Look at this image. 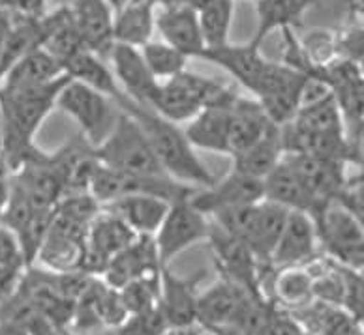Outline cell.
<instances>
[{
    "instance_id": "cell-32",
    "label": "cell",
    "mask_w": 364,
    "mask_h": 335,
    "mask_svg": "<svg viewBox=\"0 0 364 335\" xmlns=\"http://www.w3.org/2000/svg\"><path fill=\"white\" fill-rule=\"evenodd\" d=\"M233 16L235 0H216L201 11H198L205 49H216V47L229 43Z\"/></svg>"
},
{
    "instance_id": "cell-23",
    "label": "cell",
    "mask_w": 364,
    "mask_h": 335,
    "mask_svg": "<svg viewBox=\"0 0 364 335\" xmlns=\"http://www.w3.org/2000/svg\"><path fill=\"white\" fill-rule=\"evenodd\" d=\"M272 122L267 119L265 111L257 104V99L239 98L231 107V128H229V155L240 154L246 148L255 145L263 135L272 128Z\"/></svg>"
},
{
    "instance_id": "cell-4",
    "label": "cell",
    "mask_w": 364,
    "mask_h": 335,
    "mask_svg": "<svg viewBox=\"0 0 364 335\" xmlns=\"http://www.w3.org/2000/svg\"><path fill=\"white\" fill-rule=\"evenodd\" d=\"M193 191L196 187L178 184V182L171 180L169 176L126 175V172L107 169L100 163L94 170L89 187V193L100 204H109L117 199L130 195H154L173 202L178 199H186Z\"/></svg>"
},
{
    "instance_id": "cell-39",
    "label": "cell",
    "mask_w": 364,
    "mask_h": 335,
    "mask_svg": "<svg viewBox=\"0 0 364 335\" xmlns=\"http://www.w3.org/2000/svg\"><path fill=\"white\" fill-rule=\"evenodd\" d=\"M0 10L17 17L46 16V0H0Z\"/></svg>"
},
{
    "instance_id": "cell-48",
    "label": "cell",
    "mask_w": 364,
    "mask_h": 335,
    "mask_svg": "<svg viewBox=\"0 0 364 335\" xmlns=\"http://www.w3.org/2000/svg\"><path fill=\"white\" fill-rule=\"evenodd\" d=\"M0 170H4V172H10V175H11L10 167H8V161H6V158H4V145H2V135H0Z\"/></svg>"
},
{
    "instance_id": "cell-55",
    "label": "cell",
    "mask_w": 364,
    "mask_h": 335,
    "mask_svg": "<svg viewBox=\"0 0 364 335\" xmlns=\"http://www.w3.org/2000/svg\"><path fill=\"white\" fill-rule=\"evenodd\" d=\"M360 225H363V227H364V221H360Z\"/></svg>"
},
{
    "instance_id": "cell-34",
    "label": "cell",
    "mask_w": 364,
    "mask_h": 335,
    "mask_svg": "<svg viewBox=\"0 0 364 335\" xmlns=\"http://www.w3.org/2000/svg\"><path fill=\"white\" fill-rule=\"evenodd\" d=\"M276 296L287 305H304L314 298V275L302 266L280 268L274 281Z\"/></svg>"
},
{
    "instance_id": "cell-51",
    "label": "cell",
    "mask_w": 364,
    "mask_h": 335,
    "mask_svg": "<svg viewBox=\"0 0 364 335\" xmlns=\"http://www.w3.org/2000/svg\"><path fill=\"white\" fill-rule=\"evenodd\" d=\"M60 335H79L77 331H70V330H63L60 331Z\"/></svg>"
},
{
    "instance_id": "cell-19",
    "label": "cell",
    "mask_w": 364,
    "mask_h": 335,
    "mask_svg": "<svg viewBox=\"0 0 364 335\" xmlns=\"http://www.w3.org/2000/svg\"><path fill=\"white\" fill-rule=\"evenodd\" d=\"M156 31L160 32L161 42L175 47L188 58H199L205 51L198 11H193L190 6L161 10L156 16Z\"/></svg>"
},
{
    "instance_id": "cell-13",
    "label": "cell",
    "mask_w": 364,
    "mask_h": 335,
    "mask_svg": "<svg viewBox=\"0 0 364 335\" xmlns=\"http://www.w3.org/2000/svg\"><path fill=\"white\" fill-rule=\"evenodd\" d=\"M161 268L164 266L158 257L154 238L137 236L128 248L111 258L102 273V279L111 289L119 290L139 278L158 275Z\"/></svg>"
},
{
    "instance_id": "cell-8",
    "label": "cell",
    "mask_w": 364,
    "mask_h": 335,
    "mask_svg": "<svg viewBox=\"0 0 364 335\" xmlns=\"http://www.w3.org/2000/svg\"><path fill=\"white\" fill-rule=\"evenodd\" d=\"M319 242L346 268H364V227L340 202H331L316 219Z\"/></svg>"
},
{
    "instance_id": "cell-27",
    "label": "cell",
    "mask_w": 364,
    "mask_h": 335,
    "mask_svg": "<svg viewBox=\"0 0 364 335\" xmlns=\"http://www.w3.org/2000/svg\"><path fill=\"white\" fill-rule=\"evenodd\" d=\"M289 210L276 202L263 201L257 204V217H255L254 231L248 240V248L254 251L261 264H271L272 253L280 242V236L286 229Z\"/></svg>"
},
{
    "instance_id": "cell-22",
    "label": "cell",
    "mask_w": 364,
    "mask_h": 335,
    "mask_svg": "<svg viewBox=\"0 0 364 335\" xmlns=\"http://www.w3.org/2000/svg\"><path fill=\"white\" fill-rule=\"evenodd\" d=\"M233 104L228 107L203 109L198 116L188 122L184 133L193 148L229 155V128Z\"/></svg>"
},
{
    "instance_id": "cell-12",
    "label": "cell",
    "mask_w": 364,
    "mask_h": 335,
    "mask_svg": "<svg viewBox=\"0 0 364 335\" xmlns=\"http://www.w3.org/2000/svg\"><path fill=\"white\" fill-rule=\"evenodd\" d=\"M205 272L193 278H178L164 266L160 270V309L169 328L198 326V285L203 281Z\"/></svg>"
},
{
    "instance_id": "cell-20",
    "label": "cell",
    "mask_w": 364,
    "mask_h": 335,
    "mask_svg": "<svg viewBox=\"0 0 364 335\" xmlns=\"http://www.w3.org/2000/svg\"><path fill=\"white\" fill-rule=\"evenodd\" d=\"M171 202L154 195H130L104 204V210L111 212L136 232L137 236H151L158 232L167 216Z\"/></svg>"
},
{
    "instance_id": "cell-37",
    "label": "cell",
    "mask_w": 364,
    "mask_h": 335,
    "mask_svg": "<svg viewBox=\"0 0 364 335\" xmlns=\"http://www.w3.org/2000/svg\"><path fill=\"white\" fill-rule=\"evenodd\" d=\"M167 330L171 328L167 324L160 305H156L152 309L128 314V319L119 328H114V335H166Z\"/></svg>"
},
{
    "instance_id": "cell-42",
    "label": "cell",
    "mask_w": 364,
    "mask_h": 335,
    "mask_svg": "<svg viewBox=\"0 0 364 335\" xmlns=\"http://www.w3.org/2000/svg\"><path fill=\"white\" fill-rule=\"evenodd\" d=\"M0 335H31V331L19 320L0 317Z\"/></svg>"
},
{
    "instance_id": "cell-21",
    "label": "cell",
    "mask_w": 364,
    "mask_h": 335,
    "mask_svg": "<svg viewBox=\"0 0 364 335\" xmlns=\"http://www.w3.org/2000/svg\"><path fill=\"white\" fill-rule=\"evenodd\" d=\"M156 31V6L152 0H128L114 11V43L141 49Z\"/></svg>"
},
{
    "instance_id": "cell-52",
    "label": "cell",
    "mask_w": 364,
    "mask_h": 335,
    "mask_svg": "<svg viewBox=\"0 0 364 335\" xmlns=\"http://www.w3.org/2000/svg\"><path fill=\"white\" fill-rule=\"evenodd\" d=\"M359 66H360V72H363V75H364V60L359 64Z\"/></svg>"
},
{
    "instance_id": "cell-31",
    "label": "cell",
    "mask_w": 364,
    "mask_h": 335,
    "mask_svg": "<svg viewBox=\"0 0 364 335\" xmlns=\"http://www.w3.org/2000/svg\"><path fill=\"white\" fill-rule=\"evenodd\" d=\"M289 124L314 133H343V116L334 94H328L327 98L299 109V113Z\"/></svg>"
},
{
    "instance_id": "cell-26",
    "label": "cell",
    "mask_w": 364,
    "mask_h": 335,
    "mask_svg": "<svg viewBox=\"0 0 364 335\" xmlns=\"http://www.w3.org/2000/svg\"><path fill=\"white\" fill-rule=\"evenodd\" d=\"M63 75H66L63 64L58 62L53 55H49L46 49L38 47V49L28 53L26 57H23L10 72L6 73L0 88L17 90V88L42 87V84L51 83V81H57Z\"/></svg>"
},
{
    "instance_id": "cell-56",
    "label": "cell",
    "mask_w": 364,
    "mask_h": 335,
    "mask_svg": "<svg viewBox=\"0 0 364 335\" xmlns=\"http://www.w3.org/2000/svg\"><path fill=\"white\" fill-rule=\"evenodd\" d=\"M60 2H63V4H64V0H60Z\"/></svg>"
},
{
    "instance_id": "cell-2",
    "label": "cell",
    "mask_w": 364,
    "mask_h": 335,
    "mask_svg": "<svg viewBox=\"0 0 364 335\" xmlns=\"http://www.w3.org/2000/svg\"><path fill=\"white\" fill-rule=\"evenodd\" d=\"M114 105L137 120L146 139L151 141L158 163L171 180L196 190L210 186L216 180L203 165V161L196 155V148L186 139L184 128L161 119L151 109L134 104L126 96Z\"/></svg>"
},
{
    "instance_id": "cell-38",
    "label": "cell",
    "mask_w": 364,
    "mask_h": 335,
    "mask_svg": "<svg viewBox=\"0 0 364 335\" xmlns=\"http://www.w3.org/2000/svg\"><path fill=\"white\" fill-rule=\"evenodd\" d=\"M0 268L26 270L21 242L16 232L4 225H0Z\"/></svg>"
},
{
    "instance_id": "cell-17",
    "label": "cell",
    "mask_w": 364,
    "mask_h": 335,
    "mask_svg": "<svg viewBox=\"0 0 364 335\" xmlns=\"http://www.w3.org/2000/svg\"><path fill=\"white\" fill-rule=\"evenodd\" d=\"M259 49L261 47L252 45L250 42L246 45L225 43L216 49H205L199 58L224 67L237 83L242 84L248 92H254L261 75L265 72L267 64H269V60L261 55Z\"/></svg>"
},
{
    "instance_id": "cell-29",
    "label": "cell",
    "mask_w": 364,
    "mask_h": 335,
    "mask_svg": "<svg viewBox=\"0 0 364 335\" xmlns=\"http://www.w3.org/2000/svg\"><path fill=\"white\" fill-rule=\"evenodd\" d=\"M42 17H17L14 19L10 36L0 51V83L6 73L28 53L42 47Z\"/></svg>"
},
{
    "instance_id": "cell-7",
    "label": "cell",
    "mask_w": 364,
    "mask_h": 335,
    "mask_svg": "<svg viewBox=\"0 0 364 335\" xmlns=\"http://www.w3.org/2000/svg\"><path fill=\"white\" fill-rule=\"evenodd\" d=\"M208 242L213 249L214 263L218 266L222 279L237 285L242 290L261 300V266L248 246L242 240L222 231L218 225H210Z\"/></svg>"
},
{
    "instance_id": "cell-11",
    "label": "cell",
    "mask_w": 364,
    "mask_h": 335,
    "mask_svg": "<svg viewBox=\"0 0 364 335\" xmlns=\"http://www.w3.org/2000/svg\"><path fill=\"white\" fill-rule=\"evenodd\" d=\"M257 300L237 285L220 279L207 292L199 294L198 324L218 334L233 328L245 314L248 302Z\"/></svg>"
},
{
    "instance_id": "cell-49",
    "label": "cell",
    "mask_w": 364,
    "mask_h": 335,
    "mask_svg": "<svg viewBox=\"0 0 364 335\" xmlns=\"http://www.w3.org/2000/svg\"><path fill=\"white\" fill-rule=\"evenodd\" d=\"M353 11L359 17H364V0H355L353 4Z\"/></svg>"
},
{
    "instance_id": "cell-43",
    "label": "cell",
    "mask_w": 364,
    "mask_h": 335,
    "mask_svg": "<svg viewBox=\"0 0 364 335\" xmlns=\"http://www.w3.org/2000/svg\"><path fill=\"white\" fill-rule=\"evenodd\" d=\"M10 191H11V175L0 170V219L6 210V204L10 201Z\"/></svg>"
},
{
    "instance_id": "cell-24",
    "label": "cell",
    "mask_w": 364,
    "mask_h": 335,
    "mask_svg": "<svg viewBox=\"0 0 364 335\" xmlns=\"http://www.w3.org/2000/svg\"><path fill=\"white\" fill-rule=\"evenodd\" d=\"M318 4V0H257L255 16H257V28L252 45L261 47L265 38L274 31L295 28L310 8Z\"/></svg>"
},
{
    "instance_id": "cell-54",
    "label": "cell",
    "mask_w": 364,
    "mask_h": 335,
    "mask_svg": "<svg viewBox=\"0 0 364 335\" xmlns=\"http://www.w3.org/2000/svg\"><path fill=\"white\" fill-rule=\"evenodd\" d=\"M359 272H360V275H363V278H364V268H363V270H359Z\"/></svg>"
},
{
    "instance_id": "cell-45",
    "label": "cell",
    "mask_w": 364,
    "mask_h": 335,
    "mask_svg": "<svg viewBox=\"0 0 364 335\" xmlns=\"http://www.w3.org/2000/svg\"><path fill=\"white\" fill-rule=\"evenodd\" d=\"M156 8L161 10H171V8H181V6H188L190 0H152Z\"/></svg>"
},
{
    "instance_id": "cell-6",
    "label": "cell",
    "mask_w": 364,
    "mask_h": 335,
    "mask_svg": "<svg viewBox=\"0 0 364 335\" xmlns=\"http://www.w3.org/2000/svg\"><path fill=\"white\" fill-rule=\"evenodd\" d=\"M208 231H210V223L207 221V216L193 207L190 197L173 201L166 219L154 234L161 266H167V263L177 255L207 240Z\"/></svg>"
},
{
    "instance_id": "cell-35",
    "label": "cell",
    "mask_w": 364,
    "mask_h": 335,
    "mask_svg": "<svg viewBox=\"0 0 364 335\" xmlns=\"http://www.w3.org/2000/svg\"><path fill=\"white\" fill-rule=\"evenodd\" d=\"M128 313H141L160 305V273L139 278L119 289Z\"/></svg>"
},
{
    "instance_id": "cell-41",
    "label": "cell",
    "mask_w": 364,
    "mask_h": 335,
    "mask_svg": "<svg viewBox=\"0 0 364 335\" xmlns=\"http://www.w3.org/2000/svg\"><path fill=\"white\" fill-rule=\"evenodd\" d=\"M25 270L0 268V304L10 298L21 283Z\"/></svg>"
},
{
    "instance_id": "cell-36",
    "label": "cell",
    "mask_w": 364,
    "mask_h": 335,
    "mask_svg": "<svg viewBox=\"0 0 364 335\" xmlns=\"http://www.w3.org/2000/svg\"><path fill=\"white\" fill-rule=\"evenodd\" d=\"M301 45L304 49V55L314 66V70L319 73L321 79L323 67H327L328 64L334 62L338 58V51H336V34L331 31H310L306 36L301 40Z\"/></svg>"
},
{
    "instance_id": "cell-44",
    "label": "cell",
    "mask_w": 364,
    "mask_h": 335,
    "mask_svg": "<svg viewBox=\"0 0 364 335\" xmlns=\"http://www.w3.org/2000/svg\"><path fill=\"white\" fill-rule=\"evenodd\" d=\"M14 19H16V16H11L8 11L0 10V51H2L6 40L10 36L11 26H14Z\"/></svg>"
},
{
    "instance_id": "cell-30",
    "label": "cell",
    "mask_w": 364,
    "mask_h": 335,
    "mask_svg": "<svg viewBox=\"0 0 364 335\" xmlns=\"http://www.w3.org/2000/svg\"><path fill=\"white\" fill-rule=\"evenodd\" d=\"M151 111L160 114L161 119L181 126L184 122H190L193 116H198L203 111V107L198 101V98L190 92V88L184 84L181 75H177L171 81L161 83L156 104Z\"/></svg>"
},
{
    "instance_id": "cell-33",
    "label": "cell",
    "mask_w": 364,
    "mask_h": 335,
    "mask_svg": "<svg viewBox=\"0 0 364 335\" xmlns=\"http://www.w3.org/2000/svg\"><path fill=\"white\" fill-rule=\"evenodd\" d=\"M139 51L152 75L160 83L171 81L182 72H186V64L190 60L186 55H182L175 47L167 45L166 42H154V40L141 47Z\"/></svg>"
},
{
    "instance_id": "cell-18",
    "label": "cell",
    "mask_w": 364,
    "mask_h": 335,
    "mask_svg": "<svg viewBox=\"0 0 364 335\" xmlns=\"http://www.w3.org/2000/svg\"><path fill=\"white\" fill-rule=\"evenodd\" d=\"M263 195L267 201L276 202L289 212H306L314 219H318L319 214L327 208H323L314 199L312 193L302 184L299 175L286 160H282L280 165L263 180Z\"/></svg>"
},
{
    "instance_id": "cell-46",
    "label": "cell",
    "mask_w": 364,
    "mask_h": 335,
    "mask_svg": "<svg viewBox=\"0 0 364 335\" xmlns=\"http://www.w3.org/2000/svg\"><path fill=\"white\" fill-rule=\"evenodd\" d=\"M166 335H199L198 326H190V328H171L167 330Z\"/></svg>"
},
{
    "instance_id": "cell-28",
    "label": "cell",
    "mask_w": 364,
    "mask_h": 335,
    "mask_svg": "<svg viewBox=\"0 0 364 335\" xmlns=\"http://www.w3.org/2000/svg\"><path fill=\"white\" fill-rule=\"evenodd\" d=\"M64 72L68 73L73 81L87 84V87L94 88L96 92L107 96L113 104L124 98L113 70L105 66L104 60L96 57L94 53H90L89 49H85V51L70 58L68 62L64 64Z\"/></svg>"
},
{
    "instance_id": "cell-53",
    "label": "cell",
    "mask_w": 364,
    "mask_h": 335,
    "mask_svg": "<svg viewBox=\"0 0 364 335\" xmlns=\"http://www.w3.org/2000/svg\"><path fill=\"white\" fill-rule=\"evenodd\" d=\"M47 335H60V331H53V334H47Z\"/></svg>"
},
{
    "instance_id": "cell-15",
    "label": "cell",
    "mask_w": 364,
    "mask_h": 335,
    "mask_svg": "<svg viewBox=\"0 0 364 335\" xmlns=\"http://www.w3.org/2000/svg\"><path fill=\"white\" fill-rule=\"evenodd\" d=\"M318 223L306 212H289L286 229L272 253L271 266L293 268L312 260L318 251Z\"/></svg>"
},
{
    "instance_id": "cell-5",
    "label": "cell",
    "mask_w": 364,
    "mask_h": 335,
    "mask_svg": "<svg viewBox=\"0 0 364 335\" xmlns=\"http://www.w3.org/2000/svg\"><path fill=\"white\" fill-rule=\"evenodd\" d=\"M111 104L113 101L107 96L73 79L60 90L57 99V107L63 109L64 113L77 122L83 139L92 148H96L109 135L111 128L117 122L119 113H113Z\"/></svg>"
},
{
    "instance_id": "cell-16",
    "label": "cell",
    "mask_w": 364,
    "mask_h": 335,
    "mask_svg": "<svg viewBox=\"0 0 364 335\" xmlns=\"http://www.w3.org/2000/svg\"><path fill=\"white\" fill-rule=\"evenodd\" d=\"M72 8L79 36L85 47L102 60L109 58L114 47V11L107 0H85Z\"/></svg>"
},
{
    "instance_id": "cell-50",
    "label": "cell",
    "mask_w": 364,
    "mask_h": 335,
    "mask_svg": "<svg viewBox=\"0 0 364 335\" xmlns=\"http://www.w3.org/2000/svg\"><path fill=\"white\" fill-rule=\"evenodd\" d=\"M107 2H109V6L113 8V11H119L120 8L128 2V0H107Z\"/></svg>"
},
{
    "instance_id": "cell-3",
    "label": "cell",
    "mask_w": 364,
    "mask_h": 335,
    "mask_svg": "<svg viewBox=\"0 0 364 335\" xmlns=\"http://www.w3.org/2000/svg\"><path fill=\"white\" fill-rule=\"evenodd\" d=\"M100 165L117 172L139 176H167L137 120L119 109L109 135L94 148Z\"/></svg>"
},
{
    "instance_id": "cell-47",
    "label": "cell",
    "mask_w": 364,
    "mask_h": 335,
    "mask_svg": "<svg viewBox=\"0 0 364 335\" xmlns=\"http://www.w3.org/2000/svg\"><path fill=\"white\" fill-rule=\"evenodd\" d=\"M213 2H216V0H190V2H188V6H190L193 11H201L203 8H207V6L213 4Z\"/></svg>"
},
{
    "instance_id": "cell-10",
    "label": "cell",
    "mask_w": 364,
    "mask_h": 335,
    "mask_svg": "<svg viewBox=\"0 0 364 335\" xmlns=\"http://www.w3.org/2000/svg\"><path fill=\"white\" fill-rule=\"evenodd\" d=\"M113 73L126 98L141 107L152 109L156 104L161 83L145 64L141 51L136 47L114 43L109 55Z\"/></svg>"
},
{
    "instance_id": "cell-1",
    "label": "cell",
    "mask_w": 364,
    "mask_h": 335,
    "mask_svg": "<svg viewBox=\"0 0 364 335\" xmlns=\"http://www.w3.org/2000/svg\"><path fill=\"white\" fill-rule=\"evenodd\" d=\"M70 81L72 77L66 73L42 87L0 88V135L11 175L38 154L40 148L34 145V137L57 107L58 94Z\"/></svg>"
},
{
    "instance_id": "cell-14",
    "label": "cell",
    "mask_w": 364,
    "mask_h": 335,
    "mask_svg": "<svg viewBox=\"0 0 364 335\" xmlns=\"http://www.w3.org/2000/svg\"><path fill=\"white\" fill-rule=\"evenodd\" d=\"M284 160L299 175L302 184L323 208L338 201V197L346 190L343 161L321 160L304 154H286Z\"/></svg>"
},
{
    "instance_id": "cell-9",
    "label": "cell",
    "mask_w": 364,
    "mask_h": 335,
    "mask_svg": "<svg viewBox=\"0 0 364 335\" xmlns=\"http://www.w3.org/2000/svg\"><path fill=\"white\" fill-rule=\"evenodd\" d=\"M265 199L263 182L231 170L222 180H214L210 186L199 187L190 195V202L201 214L213 217L229 208L255 204Z\"/></svg>"
},
{
    "instance_id": "cell-40",
    "label": "cell",
    "mask_w": 364,
    "mask_h": 335,
    "mask_svg": "<svg viewBox=\"0 0 364 335\" xmlns=\"http://www.w3.org/2000/svg\"><path fill=\"white\" fill-rule=\"evenodd\" d=\"M336 202L351 212L359 221H364V182L355 187H346Z\"/></svg>"
},
{
    "instance_id": "cell-25",
    "label": "cell",
    "mask_w": 364,
    "mask_h": 335,
    "mask_svg": "<svg viewBox=\"0 0 364 335\" xmlns=\"http://www.w3.org/2000/svg\"><path fill=\"white\" fill-rule=\"evenodd\" d=\"M284 155L286 152H284V143H282V128L272 126L255 145L233 155V170L263 182L276 167L280 165Z\"/></svg>"
}]
</instances>
